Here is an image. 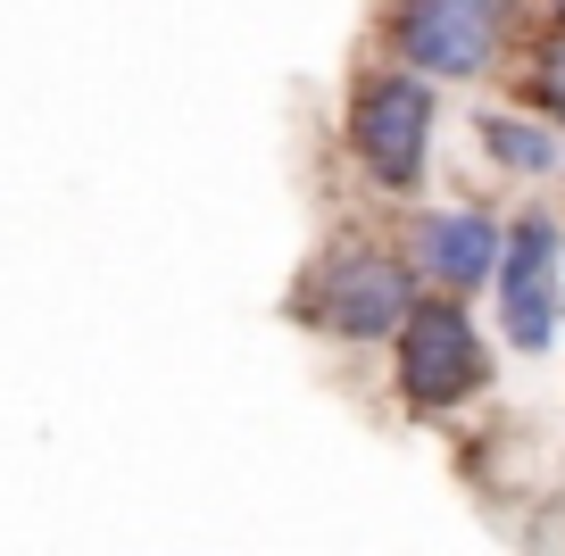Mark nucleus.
I'll list each match as a JSON object with an SVG mask.
<instances>
[{
    "label": "nucleus",
    "mask_w": 565,
    "mask_h": 556,
    "mask_svg": "<svg viewBox=\"0 0 565 556\" xmlns=\"http://www.w3.org/2000/svg\"><path fill=\"white\" fill-rule=\"evenodd\" d=\"M383 51L433 84H482L515 51V0H391Z\"/></svg>",
    "instance_id": "39448f33"
},
{
    "label": "nucleus",
    "mask_w": 565,
    "mask_h": 556,
    "mask_svg": "<svg viewBox=\"0 0 565 556\" xmlns=\"http://www.w3.org/2000/svg\"><path fill=\"white\" fill-rule=\"evenodd\" d=\"M565 324V216L548 200L508 209V249L491 266V332L515 357H548Z\"/></svg>",
    "instance_id": "20e7f679"
},
{
    "label": "nucleus",
    "mask_w": 565,
    "mask_h": 556,
    "mask_svg": "<svg viewBox=\"0 0 565 556\" xmlns=\"http://www.w3.org/2000/svg\"><path fill=\"white\" fill-rule=\"evenodd\" d=\"M475 141L508 183H557L565 174V125L541 117V108H482L475 117Z\"/></svg>",
    "instance_id": "0eeeda50"
},
{
    "label": "nucleus",
    "mask_w": 565,
    "mask_h": 556,
    "mask_svg": "<svg viewBox=\"0 0 565 556\" xmlns=\"http://www.w3.org/2000/svg\"><path fill=\"white\" fill-rule=\"evenodd\" d=\"M441 92L424 67L407 58H374L350 75V100H341V150L366 174L374 200H424L433 183V141H441Z\"/></svg>",
    "instance_id": "f257e3e1"
},
{
    "label": "nucleus",
    "mask_w": 565,
    "mask_h": 556,
    "mask_svg": "<svg viewBox=\"0 0 565 556\" xmlns=\"http://www.w3.org/2000/svg\"><path fill=\"white\" fill-rule=\"evenodd\" d=\"M548 25H565V0H548Z\"/></svg>",
    "instance_id": "1a4fd4ad"
},
{
    "label": "nucleus",
    "mask_w": 565,
    "mask_h": 556,
    "mask_svg": "<svg viewBox=\"0 0 565 556\" xmlns=\"http://www.w3.org/2000/svg\"><path fill=\"white\" fill-rule=\"evenodd\" d=\"M424 299V275L407 258V242H333L282 299V316L317 341L341 349H391V332L407 324V308Z\"/></svg>",
    "instance_id": "f03ea898"
},
{
    "label": "nucleus",
    "mask_w": 565,
    "mask_h": 556,
    "mask_svg": "<svg viewBox=\"0 0 565 556\" xmlns=\"http://www.w3.org/2000/svg\"><path fill=\"white\" fill-rule=\"evenodd\" d=\"M515 84H524V100L541 108V117L565 125V25H548V34L532 42V58H524V75H515Z\"/></svg>",
    "instance_id": "6e6552de"
},
{
    "label": "nucleus",
    "mask_w": 565,
    "mask_h": 556,
    "mask_svg": "<svg viewBox=\"0 0 565 556\" xmlns=\"http://www.w3.org/2000/svg\"><path fill=\"white\" fill-rule=\"evenodd\" d=\"M407 258H416V275L433 282V291H491V266L499 249H508V216L491 209V200H433V209L407 216Z\"/></svg>",
    "instance_id": "423d86ee"
},
{
    "label": "nucleus",
    "mask_w": 565,
    "mask_h": 556,
    "mask_svg": "<svg viewBox=\"0 0 565 556\" xmlns=\"http://www.w3.org/2000/svg\"><path fill=\"white\" fill-rule=\"evenodd\" d=\"M482 391H491V341H482L475 299L424 282L407 324L391 332V399H399V416L441 424L458 407H475Z\"/></svg>",
    "instance_id": "7ed1b4c3"
}]
</instances>
